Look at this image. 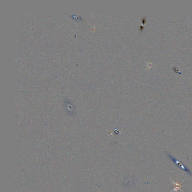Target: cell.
Returning <instances> with one entry per match:
<instances>
[{"label":"cell","mask_w":192,"mask_h":192,"mask_svg":"<svg viewBox=\"0 0 192 192\" xmlns=\"http://www.w3.org/2000/svg\"><path fill=\"white\" fill-rule=\"evenodd\" d=\"M167 155H168V157L170 158V159H171L173 162H174L175 164H176V165L179 166V167L180 168H182V170H183L184 171H185V172H186L188 174H189V175H191L190 171H189L187 168H186L184 165H182L180 162H179L178 160H177L176 159H175L173 156H171V155H168V154Z\"/></svg>","instance_id":"1"}]
</instances>
